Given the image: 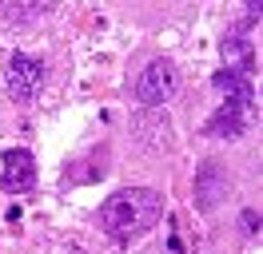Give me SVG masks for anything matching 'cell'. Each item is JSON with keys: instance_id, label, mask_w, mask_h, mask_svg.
<instances>
[{"instance_id": "obj_1", "label": "cell", "mask_w": 263, "mask_h": 254, "mask_svg": "<svg viewBox=\"0 0 263 254\" xmlns=\"http://www.w3.org/2000/svg\"><path fill=\"white\" fill-rule=\"evenodd\" d=\"M160 215H164L160 190L124 187V190H116V195H108V199L100 203V230L120 238V242H128V238L152 230V226L160 222Z\"/></svg>"}, {"instance_id": "obj_2", "label": "cell", "mask_w": 263, "mask_h": 254, "mask_svg": "<svg viewBox=\"0 0 263 254\" xmlns=\"http://www.w3.org/2000/svg\"><path fill=\"white\" fill-rule=\"evenodd\" d=\"M40 88H44V64L36 60V56L16 52L8 60V68H4V92L12 95L16 103H32L36 95H40Z\"/></svg>"}, {"instance_id": "obj_3", "label": "cell", "mask_w": 263, "mask_h": 254, "mask_svg": "<svg viewBox=\"0 0 263 254\" xmlns=\"http://www.w3.org/2000/svg\"><path fill=\"white\" fill-rule=\"evenodd\" d=\"M176 88H180L176 68L167 60H152L148 68L140 72V79H136V99H140L144 108H160V103H167V99L176 95Z\"/></svg>"}, {"instance_id": "obj_4", "label": "cell", "mask_w": 263, "mask_h": 254, "mask_svg": "<svg viewBox=\"0 0 263 254\" xmlns=\"http://www.w3.org/2000/svg\"><path fill=\"white\" fill-rule=\"evenodd\" d=\"M0 183L8 195H24V190L36 187V159L32 151H24V147H12V151H4V171H0Z\"/></svg>"}, {"instance_id": "obj_5", "label": "cell", "mask_w": 263, "mask_h": 254, "mask_svg": "<svg viewBox=\"0 0 263 254\" xmlns=\"http://www.w3.org/2000/svg\"><path fill=\"white\" fill-rule=\"evenodd\" d=\"M243 127H247L243 123V108L223 99V108L203 123V135H212V139H235V135H243Z\"/></svg>"}, {"instance_id": "obj_6", "label": "cell", "mask_w": 263, "mask_h": 254, "mask_svg": "<svg viewBox=\"0 0 263 254\" xmlns=\"http://www.w3.org/2000/svg\"><path fill=\"white\" fill-rule=\"evenodd\" d=\"M215 92H223V99L228 103H239V108H251L255 103V92H251V83H247L243 72H231V68H219L212 76Z\"/></svg>"}, {"instance_id": "obj_7", "label": "cell", "mask_w": 263, "mask_h": 254, "mask_svg": "<svg viewBox=\"0 0 263 254\" xmlns=\"http://www.w3.org/2000/svg\"><path fill=\"white\" fill-rule=\"evenodd\" d=\"M223 64H228L231 72H243V76L255 72V52H251V44H247L243 36H228L223 40Z\"/></svg>"}, {"instance_id": "obj_8", "label": "cell", "mask_w": 263, "mask_h": 254, "mask_svg": "<svg viewBox=\"0 0 263 254\" xmlns=\"http://www.w3.org/2000/svg\"><path fill=\"white\" fill-rule=\"evenodd\" d=\"M259 8H263L259 0H247V12H251V16H259Z\"/></svg>"}]
</instances>
